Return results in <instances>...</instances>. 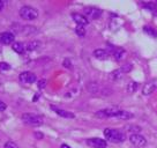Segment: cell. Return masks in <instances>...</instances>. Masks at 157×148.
<instances>
[{
	"label": "cell",
	"instance_id": "1",
	"mask_svg": "<svg viewBox=\"0 0 157 148\" xmlns=\"http://www.w3.org/2000/svg\"><path fill=\"white\" fill-rule=\"evenodd\" d=\"M96 116L101 117V118L116 117V118H119V119H128L133 117L132 114H129L127 111L118 108H108V109H104V110H99L97 114H96Z\"/></svg>",
	"mask_w": 157,
	"mask_h": 148
},
{
	"label": "cell",
	"instance_id": "2",
	"mask_svg": "<svg viewBox=\"0 0 157 148\" xmlns=\"http://www.w3.org/2000/svg\"><path fill=\"white\" fill-rule=\"evenodd\" d=\"M104 135H105V138L108 139L109 141L114 143L123 142L125 140V134L123 132L116 130V128H105L104 130Z\"/></svg>",
	"mask_w": 157,
	"mask_h": 148
},
{
	"label": "cell",
	"instance_id": "3",
	"mask_svg": "<svg viewBox=\"0 0 157 148\" xmlns=\"http://www.w3.org/2000/svg\"><path fill=\"white\" fill-rule=\"evenodd\" d=\"M20 16L23 19V20L33 21L36 20L38 18V10L31 7V6H23L21 7L20 10Z\"/></svg>",
	"mask_w": 157,
	"mask_h": 148
},
{
	"label": "cell",
	"instance_id": "4",
	"mask_svg": "<svg viewBox=\"0 0 157 148\" xmlns=\"http://www.w3.org/2000/svg\"><path fill=\"white\" fill-rule=\"evenodd\" d=\"M22 120L30 126H39L43 124V118L35 114H23L22 115Z\"/></svg>",
	"mask_w": 157,
	"mask_h": 148
},
{
	"label": "cell",
	"instance_id": "5",
	"mask_svg": "<svg viewBox=\"0 0 157 148\" xmlns=\"http://www.w3.org/2000/svg\"><path fill=\"white\" fill-rule=\"evenodd\" d=\"M84 14H86V18L96 20L102 15V10L97 7H86L84 8Z\"/></svg>",
	"mask_w": 157,
	"mask_h": 148
},
{
	"label": "cell",
	"instance_id": "6",
	"mask_svg": "<svg viewBox=\"0 0 157 148\" xmlns=\"http://www.w3.org/2000/svg\"><path fill=\"white\" fill-rule=\"evenodd\" d=\"M129 140H131V142L134 145V146H136V147H143V146H146L147 145V140L146 138L141 135V134H131V137H129Z\"/></svg>",
	"mask_w": 157,
	"mask_h": 148
},
{
	"label": "cell",
	"instance_id": "7",
	"mask_svg": "<svg viewBox=\"0 0 157 148\" xmlns=\"http://www.w3.org/2000/svg\"><path fill=\"white\" fill-rule=\"evenodd\" d=\"M156 89H157V79H152V80H150V81H148L147 84L143 86L142 93H143V95L148 96V95L152 94Z\"/></svg>",
	"mask_w": 157,
	"mask_h": 148
},
{
	"label": "cell",
	"instance_id": "8",
	"mask_svg": "<svg viewBox=\"0 0 157 148\" xmlns=\"http://www.w3.org/2000/svg\"><path fill=\"white\" fill-rule=\"evenodd\" d=\"M88 146H90L91 148H106L108 143L104 139L101 138H91L87 140Z\"/></svg>",
	"mask_w": 157,
	"mask_h": 148
},
{
	"label": "cell",
	"instance_id": "9",
	"mask_svg": "<svg viewBox=\"0 0 157 148\" xmlns=\"http://www.w3.org/2000/svg\"><path fill=\"white\" fill-rule=\"evenodd\" d=\"M19 79L22 84H34L35 81H36V75L33 72H22V73L20 74Z\"/></svg>",
	"mask_w": 157,
	"mask_h": 148
},
{
	"label": "cell",
	"instance_id": "10",
	"mask_svg": "<svg viewBox=\"0 0 157 148\" xmlns=\"http://www.w3.org/2000/svg\"><path fill=\"white\" fill-rule=\"evenodd\" d=\"M14 34H12L10 31L0 33V43L1 44H12V43H14Z\"/></svg>",
	"mask_w": 157,
	"mask_h": 148
},
{
	"label": "cell",
	"instance_id": "11",
	"mask_svg": "<svg viewBox=\"0 0 157 148\" xmlns=\"http://www.w3.org/2000/svg\"><path fill=\"white\" fill-rule=\"evenodd\" d=\"M72 18H73V20L74 22L76 23L78 25H87L89 23V21L88 19L84 16V15L82 14H78V13H73L72 14Z\"/></svg>",
	"mask_w": 157,
	"mask_h": 148
},
{
	"label": "cell",
	"instance_id": "12",
	"mask_svg": "<svg viewBox=\"0 0 157 148\" xmlns=\"http://www.w3.org/2000/svg\"><path fill=\"white\" fill-rule=\"evenodd\" d=\"M51 109H52L58 116H60V117H64V118H74V117H75V115L72 114V112L66 111V110H63V109H60V108H57V107H54V105H51Z\"/></svg>",
	"mask_w": 157,
	"mask_h": 148
},
{
	"label": "cell",
	"instance_id": "13",
	"mask_svg": "<svg viewBox=\"0 0 157 148\" xmlns=\"http://www.w3.org/2000/svg\"><path fill=\"white\" fill-rule=\"evenodd\" d=\"M94 56L95 58H97L99 60H106L109 58V53L103 49H97L94 51Z\"/></svg>",
	"mask_w": 157,
	"mask_h": 148
},
{
	"label": "cell",
	"instance_id": "14",
	"mask_svg": "<svg viewBox=\"0 0 157 148\" xmlns=\"http://www.w3.org/2000/svg\"><path fill=\"white\" fill-rule=\"evenodd\" d=\"M12 49L14 50L16 53L23 54L25 51V46L23 45V43H21V42H14V43L12 44Z\"/></svg>",
	"mask_w": 157,
	"mask_h": 148
},
{
	"label": "cell",
	"instance_id": "15",
	"mask_svg": "<svg viewBox=\"0 0 157 148\" xmlns=\"http://www.w3.org/2000/svg\"><path fill=\"white\" fill-rule=\"evenodd\" d=\"M125 54H126V52H125V50L121 49V48H117V49H114V51H113V57H114L116 60L124 59Z\"/></svg>",
	"mask_w": 157,
	"mask_h": 148
},
{
	"label": "cell",
	"instance_id": "16",
	"mask_svg": "<svg viewBox=\"0 0 157 148\" xmlns=\"http://www.w3.org/2000/svg\"><path fill=\"white\" fill-rule=\"evenodd\" d=\"M39 46H40V42H38V41H33V42H29V43L27 44V50L33 51V50L38 49Z\"/></svg>",
	"mask_w": 157,
	"mask_h": 148
},
{
	"label": "cell",
	"instance_id": "17",
	"mask_svg": "<svg viewBox=\"0 0 157 148\" xmlns=\"http://www.w3.org/2000/svg\"><path fill=\"white\" fill-rule=\"evenodd\" d=\"M143 30H144V33H146V34H148L149 36H151L152 38H156L157 37V33L152 29L151 27H147V25H146V27L143 28Z\"/></svg>",
	"mask_w": 157,
	"mask_h": 148
},
{
	"label": "cell",
	"instance_id": "18",
	"mask_svg": "<svg viewBox=\"0 0 157 148\" xmlns=\"http://www.w3.org/2000/svg\"><path fill=\"white\" fill-rule=\"evenodd\" d=\"M75 33H76L80 37H84V35H86V29H84L83 25H78V27L75 28Z\"/></svg>",
	"mask_w": 157,
	"mask_h": 148
},
{
	"label": "cell",
	"instance_id": "19",
	"mask_svg": "<svg viewBox=\"0 0 157 148\" xmlns=\"http://www.w3.org/2000/svg\"><path fill=\"white\" fill-rule=\"evenodd\" d=\"M37 30L35 29V27H31V25H25L23 27V29H22V33H25V35L28 34H31V33H36Z\"/></svg>",
	"mask_w": 157,
	"mask_h": 148
},
{
	"label": "cell",
	"instance_id": "20",
	"mask_svg": "<svg viewBox=\"0 0 157 148\" xmlns=\"http://www.w3.org/2000/svg\"><path fill=\"white\" fill-rule=\"evenodd\" d=\"M123 72H121V69L119 68V69H117V71H114V72H112L111 73V78L112 79H114V80H117V79H119L121 75H123Z\"/></svg>",
	"mask_w": 157,
	"mask_h": 148
},
{
	"label": "cell",
	"instance_id": "21",
	"mask_svg": "<svg viewBox=\"0 0 157 148\" xmlns=\"http://www.w3.org/2000/svg\"><path fill=\"white\" fill-rule=\"evenodd\" d=\"M135 90H136V84H135V82H133V81L132 82H129L128 86H127V92L132 94V93H134Z\"/></svg>",
	"mask_w": 157,
	"mask_h": 148
},
{
	"label": "cell",
	"instance_id": "22",
	"mask_svg": "<svg viewBox=\"0 0 157 148\" xmlns=\"http://www.w3.org/2000/svg\"><path fill=\"white\" fill-rule=\"evenodd\" d=\"M144 6H147V8H149V10H151L154 14H157V8H156V5L155 4H152V2H149V4H144Z\"/></svg>",
	"mask_w": 157,
	"mask_h": 148
},
{
	"label": "cell",
	"instance_id": "23",
	"mask_svg": "<svg viewBox=\"0 0 157 148\" xmlns=\"http://www.w3.org/2000/svg\"><path fill=\"white\" fill-rule=\"evenodd\" d=\"M133 68V66L131 64H126V65H124L123 67H121V72H123V73H127V72H129V71H131V69Z\"/></svg>",
	"mask_w": 157,
	"mask_h": 148
},
{
	"label": "cell",
	"instance_id": "24",
	"mask_svg": "<svg viewBox=\"0 0 157 148\" xmlns=\"http://www.w3.org/2000/svg\"><path fill=\"white\" fill-rule=\"evenodd\" d=\"M4 148H19V147H17V145L15 142H13V141H7V142L5 143V147Z\"/></svg>",
	"mask_w": 157,
	"mask_h": 148
},
{
	"label": "cell",
	"instance_id": "25",
	"mask_svg": "<svg viewBox=\"0 0 157 148\" xmlns=\"http://www.w3.org/2000/svg\"><path fill=\"white\" fill-rule=\"evenodd\" d=\"M0 68L2 71H8V69H10V66L7 63H0Z\"/></svg>",
	"mask_w": 157,
	"mask_h": 148
},
{
	"label": "cell",
	"instance_id": "26",
	"mask_svg": "<svg viewBox=\"0 0 157 148\" xmlns=\"http://www.w3.org/2000/svg\"><path fill=\"white\" fill-rule=\"evenodd\" d=\"M45 86H46V80H44V79L39 80L38 81V88L43 89V88H45Z\"/></svg>",
	"mask_w": 157,
	"mask_h": 148
},
{
	"label": "cell",
	"instance_id": "27",
	"mask_svg": "<svg viewBox=\"0 0 157 148\" xmlns=\"http://www.w3.org/2000/svg\"><path fill=\"white\" fill-rule=\"evenodd\" d=\"M64 66L66 68H72V63L69 59H65L64 60Z\"/></svg>",
	"mask_w": 157,
	"mask_h": 148
},
{
	"label": "cell",
	"instance_id": "28",
	"mask_svg": "<svg viewBox=\"0 0 157 148\" xmlns=\"http://www.w3.org/2000/svg\"><path fill=\"white\" fill-rule=\"evenodd\" d=\"M6 108H7L6 103H5V102H2V101L0 99V111H5Z\"/></svg>",
	"mask_w": 157,
	"mask_h": 148
},
{
	"label": "cell",
	"instance_id": "29",
	"mask_svg": "<svg viewBox=\"0 0 157 148\" xmlns=\"http://www.w3.org/2000/svg\"><path fill=\"white\" fill-rule=\"evenodd\" d=\"M4 7H5V1H2V0H0V12L4 10Z\"/></svg>",
	"mask_w": 157,
	"mask_h": 148
},
{
	"label": "cell",
	"instance_id": "30",
	"mask_svg": "<svg viewBox=\"0 0 157 148\" xmlns=\"http://www.w3.org/2000/svg\"><path fill=\"white\" fill-rule=\"evenodd\" d=\"M35 135H36V137H37V138H43V134L42 133H37V132H36V133H35Z\"/></svg>",
	"mask_w": 157,
	"mask_h": 148
},
{
	"label": "cell",
	"instance_id": "31",
	"mask_svg": "<svg viewBox=\"0 0 157 148\" xmlns=\"http://www.w3.org/2000/svg\"><path fill=\"white\" fill-rule=\"evenodd\" d=\"M60 148H71V147H69L68 145H66V143H63V145H61V147H60Z\"/></svg>",
	"mask_w": 157,
	"mask_h": 148
}]
</instances>
